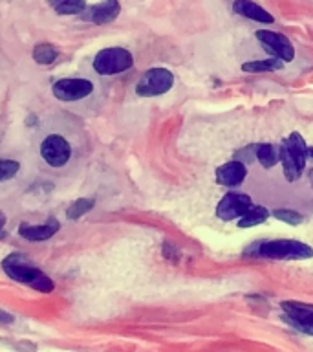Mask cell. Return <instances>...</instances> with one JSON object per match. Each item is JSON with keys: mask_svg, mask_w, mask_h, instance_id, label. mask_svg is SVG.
Here are the masks:
<instances>
[{"mask_svg": "<svg viewBox=\"0 0 313 352\" xmlns=\"http://www.w3.org/2000/svg\"><path fill=\"white\" fill-rule=\"evenodd\" d=\"M174 85V76L167 68H150L136 85V94L141 98H156L167 94Z\"/></svg>", "mask_w": 313, "mask_h": 352, "instance_id": "5b68a950", "label": "cell"}, {"mask_svg": "<svg viewBox=\"0 0 313 352\" xmlns=\"http://www.w3.org/2000/svg\"><path fill=\"white\" fill-rule=\"evenodd\" d=\"M40 156L51 167H62V165L68 164L71 156L70 143L59 134H51L40 145Z\"/></svg>", "mask_w": 313, "mask_h": 352, "instance_id": "9c48e42d", "label": "cell"}, {"mask_svg": "<svg viewBox=\"0 0 313 352\" xmlns=\"http://www.w3.org/2000/svg\"><path fill=\"white\" fill-rule=\"evenodd\" d=\"M0 323H2V324L13 323V316H11V314L2 312V310H0Z\"/></svg>", "mask_w": 313, "mask_h": 352, "instance_id": "603a6c76", "label": "cell"}, {"mask_svg": "<svg viewBox=\"0 0 313 352\" xmlns=\"http://www.w3.org/2000/svg\"><path fill=\"white\" fill-rule=\"evenodd\" d=\"M48 2L59 15H77L86 10L84 0H48Z\"/></svg>", "mask_w": 313, "mask_h": 352, "instance_id": "ac0fdd59", "label": "cell"}, {"mask_svg": "<svg viewBox=\"0 0 313 352\" xmlns=\"http://www.w3.org/2000/svg\"><path fill=\"white\" fill-rule=\"evenodd\" d=\"M253 206V200L249 195H244V192H225L222 200L216 206V217L220 220H235L240 219L242 214L246 213L247 209Z\"/></svg>", "mask_w": 313, "mask_h": 352, "instance_id": "ba28073f", "label": "cell"}, {"mask_svg": "<svg viewBox=\"0 0 313 352\" xmlns=\"http://www.w3.org/2000/svg\"><path fill=\"white\" fill-rule=\"evenodd\" d=\"M255 37L258 38V43L262 44V48L269 55L279 57L284 63H291L295 59V48H293L290 38L282 35V33L271 32V30H260V32L255 33Z\"/></svg>", "mask_w": 313, "mask_h": 352, "instance_id": "52a82bcc", "label": "cell"}, {"mask_svg": "<svg viewBox=\"0 0 313 352\" xmlns=\"http://www.w3.org/2000/svg\"><path fill=\"white\" fill-rule=\"evenodd\" d=\"M2 270H4L10 279L16 280L21 285L32 286L33 290L43 292V294H49L55 288L54 280L49 279L43 270H38L32 258H27L22 253H11V255H8L2 261Z\"/></svg>", "mask_w": 313, "mask_h": 352, "instance_id": "6da1fadb", "label": "cell"}, {"mask_svg": "<svg viewBox=\"0 0 313 352\" xmlns=\"http://www.w3.org/2000/svg\"><path fill=\"white\" fill-rule=\"evenodd\" d=\"M284 66V60H280L279 57L269 55L268 59L258 60H247L242 65V70L246 74H268V72H277Z\"/></svg>", "mask_w": 313, "mask_h": 352, "instance_id": "9a60e30c", "label": "cell"}, {"mask_svg": "<svg viewBox=\"0 0 313 352\" xmlns=\"http://www.w3.org/2000/svg\"><path fill=\"white\" fill-rule=\"evenodd\" d=\"M247 176V167L242 160H231L216 169V182L224 187H236L244 184Z\"/></svg>", "mask_w": 313, "mask_h": 352, "instance_id": "8fae6325", "label": "cell"}, {"mask_svg": "<svg viewBox=\"0 0 313 352\" xmlns=\"http://www.w3.org/2000/svg\"><path fill=\"white\" fill-rule=\"evenodd\" d=\"M255 255L271 261H306L313 257V248L290 239L262 241L255 244Z\"/></svg>", "mask_w": 313, "mask_h": 352, "instance_id": "3957f363", "label": "cell"}, {"mask_svg": "<svg viewBox=\"0 0 313 352\" xmlns=\"http://www.w3.org/2000/svg\"><path fill=\"white\" fill-rule=\"evenodd\" d=\"M21 165L15 160H0V184L5 180H10L19 173Z\"/></svg>", "mask_w": 313, "mask_h": 352, "instance_id": "7402d4cb", "label": "cell"}, {"mask_svg": "<svg viewBox=\"0 0 313 352\" xmlns=\"http://www.w3.org/2000/svg\"><path fill=\"white\" fill-rule=\"evenodd\" d=\"M308 176H310V184H312V186H313V169L310 170V173H308Z\"/></svg>", "mask_w": 313, "mask_h": 352, "instance_id": "484cf974", "label": "cell"}, {"mask_svg": "<svg viewBox=\"0 0 313 352\" xmlns=\"http://www.w3.org/2000/svg\"><path fill=\"white\" fill-rule=\"evenodd\" d=\"M308 158H313V147H308Z\"/></svg>", "mask_w": 313, "mask_h": 352, "instance_id": "d4e9b609", "label": "cell"}, {"mask_svg": "<svg viewBox=\"0 0 313 352\" xmlns=\"http://www.w3.org/2000/svg\"><path fill=\"white\" fill-rule=\"evenodd\" d=\"M134 66V57L125 48H104L93 59V70L99 76H115L130 70Z\"/></svg>", "mask_w": 313, "mask_h": 352, "instance_id": "277c9868", "label": "cell"}, {"mask_svg": "<svg viewBox=\"0 0 313 352\" xmlns=\"http://www.w3.org/2000/svg\"><path fill=\"white\" fill-rule=\"evenodd\" d=\"M5 226V214L0 211V235H2V230H4Z\"/></svg>", "mask_w": 313, "mask_h": 352, "instance_id": "cb8c5ba5", "label": "cell"}, {"mask_svg": "<svg viewBox=\"0 0 313 352\" xmlns=\"http://www.w3.org/2000/svg\"><path fill=\"white\" fill-rule=\"evenodd\" d=\"M60 224L55 219H48L44 224H21L19 228V233L22 235V239L33 242L48 241L51 236L59 231Z\"/></svg>", "mask_w": 313, "mask_h": 352, "instance_id": "4fadbf2b", "label": "cell"}, {"mask_svg": "<svg viewBox=\"0 0 313 352\" xmlns=\"http://www.w3.org/2000/svg\"><path fill=\"white\" fill-rule=\"evenodd\" d=\"M269 214H271V211H269L268 208H264V206H255V204H253L251 208L247 209L246 213L240 217V220H238V228H253V226L264 224V222L269 219Z\"/></svg>", "mask_w": 313, "mask_h": 352, "instance_id": "2e32d148", "label": "cell"}, {"mask_svg": "<svg viewBox=\"0 0 313 352\" xmlns=\"http://www.w3.org/2000/svg\"><path fill=\"white\" fill-rule=\"evenodd\" d=\"M92 92L93 85L88 79H60L54 85V96L60 101H79Z\"/></svg>", "mask_w": 313, "mask_h": 352, "instance_id": "30bf717a", "label": "cell"}, {"mask_svg": "<svg viewBox=\"0 0 313 352\" xmlns=\"http://www.w3.org/2000/svg\"><path fill=\"white\" fill-rule=\"evenodd\" d=\"M93 204L95 202H93L92 198H79V200L71 204L70 208L66 209V217L70 220H79L82 214L93 208Z\"/></svg>", "mask_w": 313, "mask_h": 352, "instance_id": "ffe728a7", "label": "cell"}, {"mask_svg": "<svg viewBox=\"0 0 313 352\" xmlns=\"http://www.w3.org/2000/svg\"><path fill=\"white\" fill-rule=\"evenodd\" d=\"M271 214H273L275 219L282 220V222L290 226H299L304 220V217L293 211V209H275V211H271Z\"/></svg>", "mask_w": 313, "mask_h": 352, "instance_id": "44dd1931", "label": "cell"}, {"mask_svg": "<svg viewBox=\"0 0 313 352\" xmlns=\"http://www.w3.org/2000/svg\"><path fill=\"white\" fill-rule=\"evenodd\" d=\"M121 11L119 0H104L101 4H95L92 8L84 10V19L92 21L93 24H108V22L115 21Z\"/></svg>", "mask_w": 313, "mask_h": 352, "instance_id": "7c38bea8", "label": "cell"}, {"mask_svg": "<svg viewBox=\"0 0 313 352\" xmlns=\"http://www.w3.org/2000/svg\"><path fill=\"white\" fill-rule=\"evenodd\" d=\"M233 11H235L236 15L246 16L249 21L260 22V24H273L275 22L273 15L269 11H266L258 4L251 2V0H235Z\"/></svg>", "mask_w": 313, "mask_h": 352, "instance_id": "5bb4252c", "label": "cell"}, {"mask_svg": "<svg viewBox=\"0 0 313 352\" xmlns=\"http://www.w3.org/2000/svg\"><path fill=\"white\" fill-rule=\"evenodd\" d=\"M280 308L284 310L282 316L284 323L302 334L313 336V305L302 301H282Z\"/></svg>", "mask_w": 313, "mask_h": 352, "instance_id": "8992f818", "label": "cell"}, {"mask_svg": "<svg viewBox=\"0 0 313 352\" xmlns=\"http://www.w3.org/2000/svg\"><path fill=\"white\" fill-rule=\"evenodd\" d=\"M253 147H255V158L260 162L264 169H271L277 165V162H280L279 151L271 143H257Z\"/></svg>", "mask_w": 313, "mask_h": 352, "instance_id": "e0dca14e", "label": "cell"}, {"mask_svg": "<svg viewBox=\"0 0 313 352\" xmlns=\"http://www.w3.org/2000/svg\"><path fill=\"white\" fill-rule=\"evenodd\" d=\"M57 55H59L57 48L49 43L37 44L35 50H33V59H35V63H38V65H51V63L57 59Z\"/></svg>", "mask_w": 313, "mask_h": 352, "instance_id": "d6986e66", "label": "cell"}, {"mask_svg": "<svg viewBox=\"0 0 313 352\" xmlns=\"http://www.w3.org/2000/svg\"><path fill=\"white\" fill-rule=\"evenodd\" d=\"M279 158L288 182H297L306 169L308 145L299 132H291L279 147Z\"/></svg>", "mask_w": 313, "mask_h": 352, "instance_id": "7a4b0ae2", "label": "cell"}]
</instances>
